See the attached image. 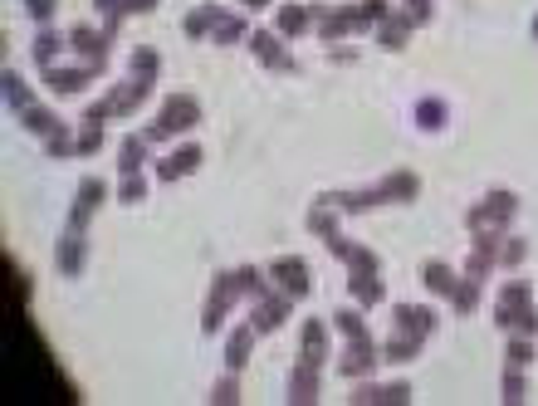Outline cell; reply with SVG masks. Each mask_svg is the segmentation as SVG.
I'll use <instances>...</instances> for the list:
<instances>
[{"label": "cell", "mask_w": 538, "mask_h": 406, "mask_svg": "<svg viewBox=\"0 0 538 406\" xmlns=\"http://www.w3.org/2000/svg\"><path fill=\"white\" fill-rule=\"evenodd\" d=\"M421 284H426L431 294L450 299V289L460 284V270H455V265H446V260H426V265H421Z\"/></svg>", "instance_id": "30"}, {"label": "cell", "mask_w": 538, "mask_h": 406, "mask_svg": "<svg viewBox=\"0 0 538 406\" xmlns=\"http://www.w3.org/2000/svg\"><path fill=\"white\" fill-rule=\"evenodd\" d=\"M289 314H294V299H289L284 289H274V284H269L260 299H250V323H255V333H260V338L279 333V328L289 323Z\"/></svg>", "instance_id": "10"}, {"label": "cell", "mask_w": 538, "mask_h": 406, "mask_svg": "<svg viewBox=\"0 0 538 406\" xmlns=\"http://www.w3.org/2000/svg\"><path fill=\"white\" fill-rule=\"evenodd\" d=\"M25 15H30L35 25H54V15H59V0H25Z\"/></svg>", "instance_id": "48"}, {"label": "cell", "mask_w": 538, "mask_h": 406, "mask_svg": "<svg viewBox=\"0 0 538 406\" xmlns=\"http://www.w3.org/2000/svg\"><path fill=\"white\" fill-rule=\"evenodd\" d=\"M265 270H269V279H274V289H284L294 304L314 294V270H309L304 255H279V260H269Z\"/></svg>", "instance_id": "7"}, {"label": "cell", "mask_w": 538, "mask_h": 406, "mask_svg": "<svg viewBox=\"0 0 538 406\" xmlns=\"http://www.w3.org/2000/svg\"><path fill=\"white\" fill-rule=\"evenodd\" d=\"M348 402L358 406H402L411 402V382H372V377H362L353 382V397Z\"/></svg>", "instance_id": "16"}, {"label": "cell", "mask_w": 538, "mask_h": 406, "mask_svg": "<svg viewBox=\"0 0 538 406\" xmlns=\"http://www.w3.org/2000/svg\"><path fill=\"white\" fill-rule=\"evenodd\" d=\"M328 328H333V323H323V318H304V328H299V362L323 367V362L333 358V338H328Z\"/></svg>", "instance_id": "17"}, {"label": "cell", "mask_w": 538, "mask_h": 406, "mask_svg": "<svg viewBox=\"0 0 538 406\" xmlns=\"http://www.w3.org/2000/svg\"><path fill=\"white\" fill-rule=\"evenodd\" d=\"M494 323H499L504 333L538 338V304H524V309H494Z\"/></svg>", "instance_id": "27"}, {"label": "cell", "mask_w": 538, "mask_h": 406, "mask_svg": "<svg viewBox=\"0 0 538 406\" xmlns=\"http://www.w3.org/2000/svg\"><path fill=\"white\" fill-rule=\"evenodd\" d=\"M353 30H377V25H372V15L362 10L358 0H353V5H328V10L318 15L314 35L323 40V45H338V40H343V35H353Z\"/></svg>", "instance_id": "5"}, {"label": "cell", "mask_w": 538, "mask_h": 406, "mask_svg": "<svg viewBox=\"0 0 538 406\" xmlns=\"http://www.w3.org/2000/svg\"><path fill=\"white\" fill-rule=\"evenodd\" d=\"M69 49V35H59L54 25H40L35 30V40H30V54H35V64L49 69V64H59V54Z\"/></svg>", "instance_id": "25"}, {"label": "cell", "mask_w": 538, "mask_h": 406, "mask_svg": "<svg viewBox=\"0 0 538 406\" xmlns=\"http://www.w3.org/2000/svg\"><path fill=\"white\" fill-rule=\"evenodd\" d=\"M534 358H538L534 338H524V333H509V348H504V362H509V367H529Z\"/></svg>", "instance_id": "45"}, {"label": "cell", "mask_w": 538, "mask_h": 406, "mask_svg": "<svg viewBox=\"0 0 538 406\" xmlns=\"http://www.w3.org/2000/svg\"><path fill=\"white\" fill-rule=\"evenodd\" d=\"M89 265V230H69L59 235V245H54V270L64 274V279H79Z\"/></svg>", "instance_id": "15"}, {"label": "cell", "mask_w": 538, "mask_h": 406, "mask_svg": "<svg viewBox=\"0 0 538 406\" xmlns=\"http://www.w3.org/2000/svg\"><path fill=\"white\" fill-rule=\"evenodd\" d=\"M245 45H250V54H255V64L269 69V74H299V59L284 49L289 40H284L279 30H250V40H245Z\"/></svg>", "instance_id": "6"}, {"label": "cell", "mask_w": 538, "mask_h": 406, "mask_svg": "<svg viewBox=\"0 0 538 406\" xmlns=\"http://www.w3.org/2000/svg\"><path fill=\"white\" fill-rule=\"evenodd\" d=\"M524 260H529V240L504 230V240H499V270H519Z\"/></svg>", "instance_id": "41"}, {"label": "cell", "mask_w": 538, "mask_h": 406, "mask_svg": "<svg viewBox=\"0 0 538 406\" xmlns=\"http://www.w3.org/2000/svg\"><path fill=\"white\" fill-rule=\"evenodd\" d=\"M103 142H108V137H103V123H84V128H79V157H98Z\"/></svg>", "instance_id": "47"}, {"label": "cell", "mask_w": 538, "mask_h": 406, "mask_svg": "<svg viewBox=\"0 0 538 406\" xmlns=\"http://www.w3.org/2000/svg\"><path fill=\"white\" fill-rule=\"evenodd\" d=\"M348 294L358 309H382L387 304V279L382 274H348Z\"/></svg>", "instance_id": "24"}, {"label": "cell", "mask_w": 538, "mask_h": 406, "mask_svg": "<svg viewBox=\"0 0 538 406\" xmlns=\"http://www.w3.org/2000/svg\"><path fill=\"white\" fill-rule=\"evenodd\" d=\"M323 367H309V362H294V372H289V402L294 406H314L318 392H323V377H318Z\"/></svg>", "instance_id": "23"}, {"label": "cell", "mask_w": 538, "mask_h": 406, "mask_svg": "<svg viewBox=\"0 0 538 406\" xmlns=\"http://www.w3.org/2000/svg\"><path fill=\"white\" fill-rule=\"evenodd\" d=\"M123 5H128V15H152L162 0H123Z\"/></svg>", "instance_id": "51"}, {"label": "cell", "mask_w": 538, "mask_h": 406, "mask_svg": "<svg viewBox=\"0 0 538 406\" xmlns=\"http://www.w3.org/2000/svg\"><path fill=\"white\" fill-rule=\"evenodd\" d=\"M45 157L49 162H69V157H79V133H74L69 123H64L59 133H49L45 137Z\"/></svg>", "instance_id": "36"}, {"label": "cell", "mask_w": 538, "mask_h": 406, "mask_svg": "<svg viewBox=\"0 0 538 406\" xmlns=\"http://www.w3.org/2000/svg\"><path fill=\"white\" fill-rule=\"evenodd\" d=\"M93 79H103V69H93V64H49V69H40V84L49 89V98H79Z\"/></svg>", "instance_id": "8"}, {"label": "cell", "mask_w": 538, "mask_h": 406, "mask_svg": "<svg viewBox=\"0 0 538 406\" xmlns=\"http://www.w3.org/2000/svg\"><path fill=\"white\" fill-rule=\"evenodd\" d=\"M69 54H74L79 64H93V69H103V74H108L113 40H108L103 30H93V25H69Z\"/></svg>", "instance_id": "12"}, {"label": "cell", "mask_w": 538, "mask_h": 406, "mask_svg": "<svg viewBox=\"0 0 538 406\" xmlns=\"http://www.w3.org/2000/svg\"><path fill=\"white\" fill-rule=\"evenodd\" d=\"M211 402H216V406H235V402H240V372H230V367H225L221 377H216V387H211Z\"/></svg>", "instance_id": "46"}, {"label": "cell", "mask_w": 538, "mask_h": 406, "mask_svg": "<svg viewBox=\"0 0 538 406\" xmlns=\"http://www.w3.org/2000/svg\"><path fill=\"white\" fill-rule=\"evenodd\" d=\"M93 10H98V20H103L98 30L118 45V30H123V20H128V5H123V0H93Z\"/></svg>", "instance_id": "37"}, {"label": "cell", "mask_w": 538, "mask_h": 406, "mask_svg": "<svg viewBox=\"0 0 538 406\" xmlns=\"http://www.w3.org/2000/svg\"><path fill=\"white\" fill-rule=\"evenodd\" d=\"M255 338H260V333H255V323H250V318H245V323H235V328H230V333H225V367H230V372H245V362H250V353H255Z\"/></svg>", "instance_id": "22"}, {"label": "cell", "mask_w": 538, "mask_h": 406, "mask_svg": "<svg viewBox=\"0 0 538 406\" xmlns=\"http://www.w3.org/2000/svg\"><path fill=\"white\" fill-rule=\"evenodd\" d=\"M201 162H206L201 142H177L172 152H162V157L152 162V177L157 181H181V177H191V172H201Z\"/></svg>", "instance_id": "14"}, {"label": "cell", "mask_w": 538, "mask_h": 406, "mask_svg": "<svg viewBox=\"0 0 538 406\" xmlns=\"http://www.w3.org/2000/svg\"><path fill=\"white\" fill-rule=\"evenodd\" d=\"M103 201H108V181L103 177H84L79 181V191H74V201H69V230H89L93 216L103 211Z\"/></svg>", "instance_id": "13"}, {"label": "cell", "mask_w": 538, "mask_h": 406, "mask_svg": "<svg viewBox=\"0 0 538 406\" xmlns=\"http://www.w3.org/2000/svg\"><path fill=\"white\" fill-rule=\"evenodd\" d=\"M524 304H534V284L529 279H499L494 309H524Z\"/></svg>", "instance_id": "33"}, {"label": "cell", "mask_w": 538, "mask_h": 406, "mask_svg": "<svg viewBox=\"0 0 538 406\" xmlns=\"http://www.w3.org/2000/svg\"><path fill=\"white\" fill-rule=\"evenodd\" d=\"M196 123H201V98H196V93H167L162 108H157V118H152L142 133H147L152 147H162V142H172V137H186Z\"/></svg>", "instance_id": "2"}, {"label": "cell", "mask_w": 538, "mask_h": 406, "mask_svg": "<svg viewBox=\"0 0 538 406\" xmlns=\"http://www.w3.org/2000/svg\"><path fill=\"white\" fill-rule=\"evenodd\" d=\"M328 59H333V64H353V59H358V49H328Z\"/></svg>", "instance_id": "52"}, {"label": "cell", "mask_w": 538, "mask_h": 406, "mask_svg": "<svg viewBox=\"0 0 538 406\" xmlns=\"http://www.w3.org/2000/svg\"><path fill=\"white\" fill-rule=\"evenodd\" d=\"M147 196H152V181H147V172H137V177H118L113 201H123V206H142Z\"/></svg>", "instance_id": "40"}, {"label": "cell", "mask_w": 538, "mask_h": 406, "mask_svg": "<svg viewBox=\"0 0 538 406\" xmlns=\"http://www.w3.org/2000/svg\"><path fill=\"white\" fill-rule=\"evenodd\" d=\"M367 309H358V304H348V309H333V333H343V338H367Z\"/></svg>", "instance_id": "39"}, {"label": "cell", "mask_w": 538, "mask_h": 406, "mask_svg": "<svg viewBox=\"0 0 538 406\" xmlns=\"http://www.w3.org/2000/svg\"><path fill=\"white\" fill-rule=\"evenodd\" d=\"M152 142H147V133L137 128V133H128L123 142H118V177H137V172H147V162H152Z\"/></svg>", "instance_id": "21"}, {"label": "cell", "mask_w": 538, "mask_h": 406, "mask_svg": "<svg viewBox=\"0 0 538 406\" xmlns=\"http://www.w3.org/2000/svg\"><path fill=\"white\" fill-rule=\"evenodd\" d=\"M436 309H426V304H392V328L397 333H411V338H431L436 333Z\"/></svg>", "instance_id": "20"}, {"label": "cell", "mask_w": 538, "mask_h": 406, "mask_svg": "<svg viewBox=\"0 0 538 406\" xmlns=\"http://www.w3.org/2000/svg\"><path fill=\"white\" fill-rule=\"evenodd\" d=\"M304 226L314 230L318 240H333V235H338V211H333V206H328V201H314V206H309V216H304Z\"/></svg>", "instance_id": "34"}, {"label": "cell", "mask_w": 538, "mask_h": 406, "mask_svg": "<svg viewBox=\"0 0 538 406\" xmlns=\"http://www.w3.org/2000/svg\"><path fill=\"white\" fill-rule=\"evenodd\" d=\"M128 74H133V79H152V84H157V74H162V54H157L152 45H137L133 54H128Z\"/></svg>", "instance_id": "35"}, {"label": "cell", "mask_w": 538, "mask_h": 406, "mask_svg": "<svg viewBox=\"0 0 538 406\" xmlns=\"http://www.w3.org/2000/svg\"><path fill=\"white\" fill-rule=\"evenodd\" d=\"M15 118H20V128H25V133L40 137V142H45L49 133H59V128H64V118H59L54 108H45V103H30V108H25V113H15Z\"/></svg>", "instance_id": "26"}, {"label": "cell", "mask_w": 538, "mask_h": 406, "mask_svg": "<svg viewBox=\"0 0 538 406\" xmlns=\"http://www.w3.org/2000/svg\"><path fill=\"white\" fill-rule=\"evenodd\" d=\"M480 289H485V284H475V279H465V274H460V284L450 289V309H455L460 318H470L475 309H480Z\"/></svg>", "instance_id": "38"}, {"label": "cell", "mask_w": 538, "mask_h": 406, "mask_svg": "<svg viewBox=\"0 0 538 406\" xmlns=\"http://www.w3.org/2000/svg\"><path fill=\"white\" fill-rule=\"evenodd\" d=\"M343 270L348 274H382V255L367 250V245H353V250L343 255Z\"/></svg>", "instance_id": "43"}, {"label": "cell", "mask_w": 538, "mask_h": 406, "mask_svg": "<svg viewBox=\"0 0 538 406\" xmlns=\"http://www.w3.org/2000/svg\"><path fill=\"white\" fill-rule=\"evenodd\" d=\"M446 123H450L446 98H421V103H416V128H421V133H441Z\"/></svg>", "instance_id": "32"}, {"label": "cell", "mask_w": 538, "mask_h": 406, "mask_svg": "<svg viewBox=\"0 0 538 406\" xmlns=\"http://www.w3.org/2000/svg\"><path fill=\"white\" fill-rule=\"evenodd\" d=\"M245 40H250V20H245V15H235V10L225 15V20L216 25V30H211V45H216V49L245 45Z\"/></svg>", "instance_id": "31"}, {"label": "cell", "mask_w": 538, "mask_h": 406, "mask_svg": "<svg viewBox=\"0 0 538 406\" xmlns=\"http://www.w3.org/2000/svg\"><path fill=\"white\" fill-rule=\"evenodd\" d=\"M382 367V343L367 333V338H343V353H338V372L348 377V382H362V377H372Z\"/></svg>", "instance_id": "9"}, {"label": "cell", "mask_w": 538, "mask_h": 406, "mask_svg": "<svg viewBox=\"0 0 538 406\" xmlns=\"http://www.w3.org/2000/svg\"><path fill=\"white\" fill-rule=\"evenodd\" d=\"M411 35H416V20H411L406 10H397V5L377 20V45L387 49V54H402V49L411 45Z\"/></svg>", "instance_id": "18"}, {"label": "cell", "mask_w": 538, "mask_h": 406, "mask_svg": "<svg viewBox=\"0 0 538 406\" xmlns=\"http://www.w3.org/2000/svg\"><path fill=\"white\" fill-rule=\"evenodd\" d=\"M225 15H230V10H225L221 0H201V5H191V10H186L181 35H186V40H211V30L221 25Z\"/></svg>", "instance_id": "19"}, {"label": "cell", "mask_w": 538, "mask_h": 406, "mask_svg": "<svg viewBox=\"0 0 538 406\" xmlns=\"http://www.w3.org/2000/svg\"><path fill=\"white\" fill-rule=\"evenodd\" d=\"M323 250H328V255H333V260H343V255H348V250H353V240H348V235H343V230H338V235H333V240H323Z\"/></svg>", "instance_id": "50"}, {"label": "cell", "mask_w": 538, "mask_h": 406, "mask_svg": "<svg viewBox=\"0 0 538 406\" xmlns=\"http://www.w3.org/2000/svg\"><path fill=\"white\" fill-rule=\"evenodd\" d=\"M235 279H240V289H245V304H250V299H260L269 284H274L269 270H260V265H235Z\"/></svg>", "instance_id": "42"}, {"label": "cell", "mask_w": 538, "mask_h": 406, "mask_svg": "<svg viewBox=\"0 0 538 406\" xmlns=\"http://www.w3.org/2000/svg\"><path fill=\"white\" fill-rule=\"evenodd\" d=\"M416 196H421L416 172H387L382 181H372L362 191H323L318 201H328L338 216H358V211H372V206H411Z\"/></svg>", "instance_id": "1"}, {"label": "cell", "mask_w": 538, "mask_h": 406, "mask_svg": "<svg viewBox=\"0 0 538 406\" xmlns=\"http://www.w3.org/2000/svg\"><path fill=\"white\" fill-rule=\"evenodd\" d=\"M240 299H245V289H240L235 270H221L211 279V294H206V309H201V333H206V338H221L225 318H230V309H235Z\"/></svg>", "instance_id": "3"}, {"label": "cell", "mask_w": 538, "mask_h": 406, "mask_svg": "<svg viewBox=\"0 0 538 406\" xmlns=\"http://www.w3.org/2000/svg\"><path fill=\"white\" fill-rule=\"evenodd\" d=\"M328 5H304V0H284V5H274V30L284 35V40H304V35H314L318 30V15H323Z\"/></svg>", "instance_id": "11"}, {"label": "cell", "mask_w": 538, "mask_h": 406, "mask_svg": "<svg viewBox=\"0 0 538 406\" xmlns=\"http://www.w3.org/2000/svg\"><path fill=\"white\" fill-rule=\"evenodd\" d=\"M421 343H426V338H411V333H397V328H392V333L382 338V362H397V367H402V362H416L421 358Z\"/></svg>", "instance_id": "29"}, {"label": "cell", "mask_w": 538, "mask_h": 406, "mask_svg": "<svg viewBox=\"0 0 538 406\" xmlns=\"http://www.w3.org/2000/svg\"><path fill=\"white\" fill-rule=\"evenodd\" d=\"M0 84H5V108H10V113H25L30 103H40V98H35V84H30L20 69H5Z\"/></svg>", "instance_id": "28"}, {"label": "cell", "mask_w": 538, "mask_h": 406, "mask_svg": "<svg viewBox=\"0 0 538 406\" xmlns=\"http://www.w3.org/2000/svg\"><path fill=\"white\" fill-rule=\"evenodd\" d=\"M402 10L411 15V20H416V30L436 20V0H402Z\"/></svg>", "instance_id": "49"}, {"label": "cell", "mask_w": 538, "mask_h": 406, "mask_svg": "<svg viewBox=\"0 0 538 406\" xmlns=\"http://www.w3.org/2000/svg\"><path fill=\"white\" fill-rule=\"evenodd\" d=\"M499 397L514 406V402H524L529 397V382H524V367H509L504 362V377H499Z\"/></svg>", "instance_id": "44"}, {"label": "cell", "mask_w": 538, "mask_h": 406, "mask_svg": "<svg viewBox=\"0 0 538 406\" xmlns=\"http://www.w3.org/2000/svg\"><path fill=\"white\" fill-rule=\"evenodd\" d=\"M514 216H519V196L509 186H494L465 211V230H509Z\"/></svg>", "instance_id": "4"}, {"label": "cell", "mask_w": 538, "mask_h": 406, "mask_svg": "<svg viewBox=\"0 0 538 406\" xmlns=\"http://www.w3.org/2000/svg\"><path fill=\"white\" fill-rule=\"evenodd\" d=\"M245 10H265V5H274V0H240Z\"/></svg>", "instance_id": "53"}, {"label": "cell", "mask_w": 538, "mask_h": 406, "mask_svg": "<svg viewBox=\"0 0 538 406\" xmlns=\"http://www.w3.org/2000/svg\"><path fill=\"white\" fill-rule=\"evenodd\" d=\"M534 40H538V15H534Z\"/></svg>", "instance_id": "54"}]
</instances>
